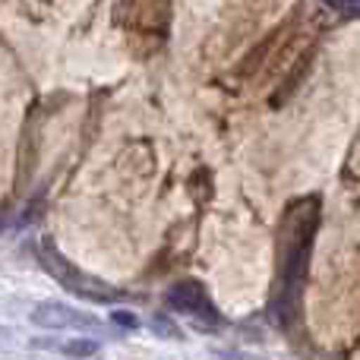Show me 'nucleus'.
<instances>
[{"mask_svg": "<svg viewBox=\"0 0 360 360\" xmlns=\"http://www.w3.org/2000/svg\"><path fill=\"white\" fill-rule=\"evenodd\" d=\"M41 262L51 269V275H54V278H60L63 285H67L73 294H79V297H86V300H101V304H108V300H117V291H114V288H108V285H101V281L86 278L82 272H76V269L70 266L63 256H57L51 247L41 250Z\"/></svg>", "mask_w": 360, "mask_h": 360, "instance_id": "obj_1", "label": "nucleus"}, {"mask_svg": "<svg viewBox=\"0 0 360 360\" xmlns=\"http://www.w3.org/2000/svg\"><path fill=\"white\" fill-rule=\"evenodd\" d=\"M29 319H32V326H38V329H48V332H60V329H95V326H98V319H95L92 313H82V310H76V307H67V304H54V300L32 307Z\"/></svg>", "mask_w": 360, "mask_h": 360, "instance_id": "obj_2", "label": "nucleus"}, {"mask_svg": "<svg viewBox=\"0 0 360 360\" xmlns=\"http://www.w3.org/2000/svg\"><path fill=\"white\" fill-rule=\"evenodd\" d=\"M168 307H174V310H180V313H193V316H199V319H212V323H218V313L212 310L209 297H205V291L196 285V281L171 285L168 288Z\"/></svg>", "mask_w": 360, "mask_h": 360, "instance_id": "obj_3", "label": "nucleus"}, {"mask_svg": "<svg viewBox=\"0 0 360 360\" xmlns=\"http://www.w3.org/2000/svg\"><path fill=\"white\" fill-rule=\"evenodd\" d=\"M101 345L95 342V338H70V342L60 345V351L67 354L70 360H86V357H95L98 354Z\"/></svg>", "mask_w": 360, "mask_h": 360, "instance_id": "obj_4", "label": "nucleus"}, {"mask_svg": "<svg viewBox=\"0 0 360 360\" xmlns=\"http://www.w3.org/2000/svg\"><path fill=\"white\" fill-rule=\"evenodd\" d=\"M111 323L114 326H124V329H139V319L133 316V313H127V310H114L111 313Z\"/></svg>", "mask_w": 360, "mask_h": 360, "instance_id": "obj_5", "label": "nucleus"}, {"mask_svg": "<svg viewBox=\"0 0 360 360\" xmlns=\"http://www.w3.org/2000/svg\"><path fill=\"white\" fill-rule=\"evenodd\" d=\"M155 332L158 335H171V338H180V329L171 319H165V316H155Z\"/></svg>", "mask_w": 360, "mask_h": 360, "instance_id": "obj_6", "label": "nucleus"}]
</instances>
